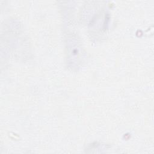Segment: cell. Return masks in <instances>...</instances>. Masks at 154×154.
<instances>
[{
  "label": "cell",
  "mask_w": 154,
  "mask_h": 154,
  "mask_svg": "<svg viewBox=\"0 0 154 154\" xmlns=\"http://www.w3.org/2000/svg\"><path fill=\"white\" fill-rule=\"evenodd\" d=\"M67 49L68 57L72 60L71 63L72 61L75 63H78L82 57V51L78 42H75V40H72L70 43H68Z\"/></svg>",
  "instance_id": "1"
}]
</instances>
